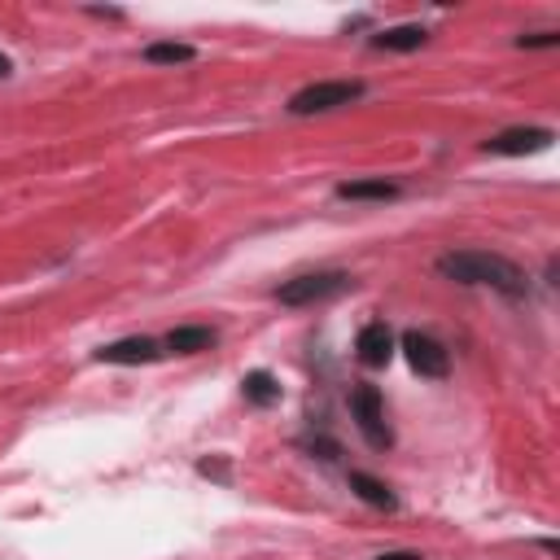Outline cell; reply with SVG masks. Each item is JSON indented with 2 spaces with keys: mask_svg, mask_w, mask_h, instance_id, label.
<instances>
[{
  "mask_svg": "<svg viewBox=\"0 0 560 560\" xmlns=\"http://www.w3.org/2000/svg\"><path fill=\"white\" fill-rule=\"evenodd\" d=\"M241 389H245V398H249V402H262V407L280 398V385H276V376H271V372H262V368H258V372H245Z\"/></svg>",
  "mask_w": 560,
  "mask_h": 560,
  "instance_id": "obj_12",
  "label": "cell"
},
{
  "mask_svg": "<svg viewBox=\"0 0 560 560\" xmlns=\"http://www.w3.org/2000/svg\"><path fill=\"white\" fill-rule=\"evenodd\" d=\"M547 44H556L551 31H542V35H521V48H547Z\"/></svg>",
  "mask_w": 560,
  "mask_h": 560,
  "instance_id": "obj_15",
  "label": "cell"
},
{
  "mask_svg": "<svg viewBox=\"0 0 560 560\" xmlns=\"http://www.w3.org/2000/svg\"><path fill=\"white\" fill-rule=\"evenodd\" d=\"M424 44V31L420 26H389L376 35V48H389V52H411Z\"/></svg>",
  "mask_w": 560,
  "mask_h": 560,
  "instance_id": "obj_11",
  "label": "cell"
},
{
  "mask_svg": "<svg viewBox=\"0 0 560 560\" xmlns=\"http://www.w3.org/2000/svg\"><path fill=\"white\" fill-rule=\"evenodd\" d=\"M337 289H346V276H341V271H315V276L289 280V284L280 289V302H284V306H306V302H319V298H328V293H337Z\"/></svg>",
  "mask_w": 560,
  "mask_h": 560,
  "instance_id": "obj_4",
  "label": "cell"
},
{
  "mask_svg": "<svg viewBox=\"0 0 560 560\" xmlns=\"http://www.w3.org/2000/svg\"><path fill=\"white\" fill-rule=\"evenodd\" d=\"M350 411H354V420H359V429H363V438H368L372 446H385V442H389L385 407H381V394H376L372 385H354V394H350Z\"/></svg>",
  "mask_w": 560,
  "mask_h": 560,
  "instance_id": "obj_3",
  "label": "cell"
},
{
  "mask_svg": "<svg viewBox=\"0 0 560 560\" xmlns=\"http://www.w3.org/2000/svg\"><path fill=\"white\" fill-rule=\"evenodd\" d=\"M166 346H171L175 354H197V350H210V346H214V332L201 328V324H188V328H175V332L166 337Z\"/></svg>",
  "mask_w": 560,
  "mask_h": 560,
  "instance_id": "obj_10",
  "label": "cell"
},
{
  "mask_svg": "<svg viewBox=\"0 0 560 560\" xmlns=\"http://www.w3.org/2000/svg\"><path fill=\"white\" fill-rule=\"evenodd\" d=\"M354 350H359V359H363L368 368H385V363H389V354H394V337H389V328H385L381 319H372V324H363V328H359Z\"/></svg>",
  "mask_w": 560,
  "mask_h": 560,
  "instance_id": "obj_7",
  "label": "cell"
},
{
  "mask_svg": "<svg viewBox=\"0 0 560 560\" xmlns=\"http://www.w3.org/2000/svg\"><path fill=\"white\" fill-rule=\"evenodd\" d=\"M402 350H407V363L420 372V376H433V381H442L446 376V350L433 341V337H424V332H407L402 337Z\"/></svg>",
  "mask_w": 560,
  "mask_h": 560,
  "instance_id": "obj_5",
  "label": "cell"
},
{
  "mask_svg": "<svg viewBox=\"0 0 560 560\" xmlns=\"http://www.w3.org/2000/svg\"><path fill=\"white\" fill-rule=\"evenodd\" d=\"M547 144H551V131H547V127H516V131H503V136L486 140V153H508V158H516V153H538V149H547Z\"/></svg>",
  "mask_w": 560,
  "mask_h": 560,
  "instance_id": "obj_6",
  "label": "cell"
},
{
  "mask_svg": "<svg viewBox=\"0 0 560 560\" xmlns=\"http://www.w3.org/2000/svg\"><path fill=\"white\" fill-rule=\"evenodd\" d=\"M162 350H158V341H149V337H127V341H109L105 350H96V359L101 363H153Z\"/></svg>",
  "mask_w": 560,
  "mask_h": 560,
  "instance_id": "obj_8",
  "label": "cell"
},
{
  "mask_svg": "<svg viewBox=\"0 0 560 560\" xmlns=\"http://www.w3.org/2000/svg\"><path fill=\"white\" fill-rule=\"evenodd\" d=\"M350 490H354L363 503H372V508H394V494L385 490V481H376V477H368V472H350Z\"/></svg>",
  "mask_w": 560,
  "mask_h": 560,
  "instance_id": "obj_13",
  "label": "cell"
},
{
  "mask_svg": "<svg viewBox=\"0 0 560 560\" xmlns=\"http://www.w3.org/2000/svg\"><path fill=\"white\" fill-rule=\"evenodd\" d=\"M394 192L398 188L385 184V179H350V184L337 188V197H346V201H389Z\"/></svg>",
  "mask_w": 560,
  "mask_h": 560,
  "instance_id": "obj_9",
  "label": "cell"
},
{
  "mask_svg": "<svg viewBox=\"0 0 560 560\" xmlns=\"http://www.w3.org/2000/svg\"><path fill=\"white\" fill-rule=\"evenodd\" d=\"M438 271L446 280H459V284H490V289H503V293H521L525 289V276L516 271V262H508L503 254H486V249L442 254Z\"/></svg>",
  "mask_w": 560,
  "mask_h": 560,
  "instance_id": "obj_1",
  "label": "cell"
},
{
  "mask_svg": "<svg viewBox=\"0 0 560 560\" xmlns=\"http://www.w3.org/2000/svg\"><path fill=\"white\" fill-rule=\"evenodd\" d=\"M381 560H420V556H411V551H385Z\"/></svg>",
  "mask_w": 560,
  "mask_h": 560,
  "instance_id": "obj_16",
  "label": "cell"
},
{
  "mask_svg": "<svg viewBox=\"0 0 560 560\" xmlns=\"http://www.w3.org/2000/svg\"><path fill=\"white\" fill-rule=\"evenodd\" d=\"M144 57H149V61H158V66H175V61H192L197 52H192L188 44H149V48H144Z\"/></svg>",
  "mask_w": 560,
  "mask_h": 560,
  "instance_id": "obj_14",
  "label": "cell"
},
{
  "mask_svg": "<svg viewBox=\"0 0 560 560\" xmlns=\"http://www.w3.org/2000/svg\"><path fill=\"white\" fill-rule=\"evenodd\" d=\"M354 96H363V83H346V79H328V83H311L302 88L289 109L293 114H319V109H337V105H350Z\"/></svg>",
  "mask_w": 560,
  "mask_h": 560,
  "instance_id": "obj_2",
  "label": "cell"
},
{
  "mask_svg": "<svg viewBox=\"0 0 560 560\" xmlns=\"http://www.w3.org/2000/svg\"><path fill=\"white\" fill-rule=\"evenodd\" d=\"M9 70H13V66H9V57H4V52H0V79H4V74H9Z\"/></svg>",
  "mask_w": 560,
  "mask_h": 560,
  "instance_id": "obj_17",
  "label": "cell"
}]
</instances>
